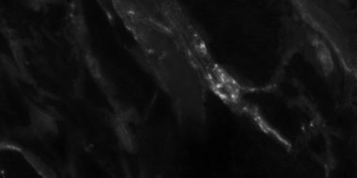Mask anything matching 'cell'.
I'll return each mask as SVG.
<instances>
[{
	"label": "cell",
	"mask_w": 357,
	"mask_h": 178,
	"mask_svg": "<svg viewBox=\"0 0 357 178\" xmlns=\"http://www.w3.org/2000/svg\"><path fill=\"white\" fill-rule=\"evenodd\" d=\"M318 55L320 57L321 63L323 65V70L325 71V73H330L331 70L333 69V61H332V58H331V55L329 53L328 49L324 44H323V43L319 44V46H318Z\"/></svg>",
	"instance_id": "cell-1"
}]
</instances>
